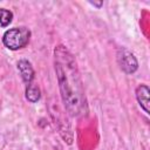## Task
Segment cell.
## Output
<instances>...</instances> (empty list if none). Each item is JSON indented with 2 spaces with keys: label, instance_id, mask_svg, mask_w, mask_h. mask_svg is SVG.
<instances>
[{
  "label": "cell",
  "instance_id": "obj_1",
  "mask_svg": "<svg viewBox=\"0 0 150 150\" xmlns=\"http://www.w3.org/2000/svg\"><path fill=\"white\" fill-rule=\"evenodd\" d=\"M54 68L61 98L70 116H80L87 111V100L77 63L73 54L62 45L54 49Z\"/></svg>",
  "mask_w": 150,
  "mask_h": 150
},
{
  "label": "cell",
  "instance_id": "obj_2",
  "mask_svg": "<svg viewBox=\"0 0 150 150\" xmlns=\"http://www.w3.org/2000/svg\"><path fill=\"white\" fill-rule=\"evenodd\" d=\"M30 39V30L26 27H14L7 29L2 35V43L11 50H18L26 47Z\"/></svg>",
  "mask_w": 150,
  "mask_h": 150
},
{
  "label": "cell",
  "instance_id": "obj_3",
  "mask_svg": "<svg viewBox=\"0 0 150 150\" xmlns=\"http://www.w3.org/2000/svg\"><path fill=\"white\" fill-rule=\"evenodd\" d=\"M116 60L122 71L125 74H134L138 69V62L135 55L124 47H118L116 52Z\"/></svg>",
  "mask_w": 150,
  "mask_h": 150
},
{
  "label": "cell",
  "instance_id": "obj_4",
  "mask_svg": "<svg viewBox=\"0 0 150 150\" xmlns=\"http://www.w3.org/2000/svg\"><path fill=\"white\" fill-rule=\"evenodd\" d=\"M136 100L139 104V107L146 112L149 114L150 112V109H149V105H150V100H149V96H150V89L146 84H139L137 88H136Z\"/></svg>",
  "mask_w": 150,
  "mask_h": 150
},
{
  "label": "cell",
  "instance_id": "obj_5",
  "mask_svg": "<svg viewBox=\"0 0 150 150\" xmlns=\"http://www.w3.org/2000/svg\"><path fill=\"white\" fill-rule=\"evenodd\" d=\"M18 70L21 75L22 81L25 82L26 87L28 84H30L33 79H34V69H33L30 62L27 60H20L18 62Z\"/></svg>",
  "mask_w": 150,
  "mask_h": 150
},
{
  "label": "cell",
  "instance_id": "obj_6",
  "mask_svg": "<svg viewBox=\"0 0 150 150\" xmlns=\"http://www.w3.org/2000/svg\"><path fill=\"white\" fill-rule=\"evenodd\" d=\"M40 97H41V93L38 86H35L34 83H30L26 87V98L29 102L35 103L40 100Z\"/></svg>",
  "mask_w": 150,
  "mask_h": 150
},
{
  "label": "cell",
  "instance_id": "obj_7",
  "mask_svg": "<svg viewBox=\"0 0 150 150\" xmlns=\"http://www.w3.org/2000/svg\"><path fill=\"white\" fill-rule=\"evenodd\" d=\"M13 19V13L6 8H0V26L7 27Z\"/></svg>",
  "mask_w": 150,
  "mask_h": 150
},
{
  "label": "cell",
  "instance_id": "obj_8",
  "mask_svg": "<svg viewBox=\"0 0 150 150\" xmlns=\"http://www.w3.org/2000/svg\"><path fill=\"white\" fill-rule=\"evenodd\" d=\"M90 4H91V5H94V6H97V7H101L103 2L101 1V2H90Z\"/></svg>",
  "mask_w": 150,
  "mask_h": 150
}]
</instances>
